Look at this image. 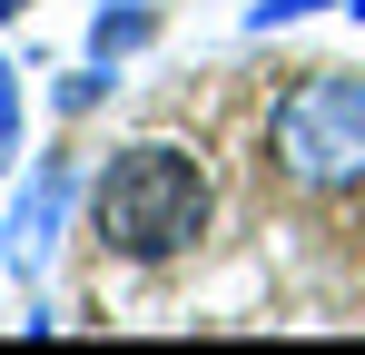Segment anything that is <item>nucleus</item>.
I'll list each match as a JSON object with an SVG mask.
<instances>
[{
    "instance_id": "1",
    "label": "nucleus",
    "mask_w": 365,
    "mask_h": 355,
    "mask_svg": "<svg viewBox=\"0 0 365 355\" xmlns=\"http://www.w3.org/2000/svg\"><path fill=\"white\" fill-rule=\"evenodd\" d=\"M207 237V168L187 158V148H119L109 168H99V247L109 257H138V267H158V257H187Z\"/></svg>"
},
{
    "instance_id": "3",
    "label": "nucleus",
    "mask_w": 365,
    "mask_h": 355,
    "mask_svg": "<svg viewBox=\"0 0 365 355\" xmlns=\"http://www.w3.org/2000/svg\"><path fill=\"white\" fill-rule=\"evenodd\" d=\"M60 207H69V168H60V158H40V178H30L20 207H10V267H40V257H50Z\"/></svg>"
},
{
    "instance_id": "2",
    "label": "nucleus",
    "mask_w": 365,
    "mask_h": 355,
    "mask_svg": "<svg viewBox=\"0 0 365 355\" xmlns=\"http://www.w3.org/2000/svg\"><path fill=\"white\" fill-rule=\"evenodd\" d=\"M267 158H277V178H297L316 197L356 187L365 178V79H346V69L297 79L277 99V118H267Z\"/></svg>"
},
{
    "instance_id": "4",
    "label": "nucleus",
    "mask_w": 365,
    "mask_h": 355,
    "mask_svg": "<svg viewBox=\"0 0 365 355\" xmlns=\"http://www.w3.org/2000/svg\"><path fill=\"white\" fill-rule=\"evenodd\" d=\"M128 40H148V10H109L99 20V50H128Z\"/></svg>"
},
{
    "instance_id": "5",
    "label": "nucleus",
    "mask_w": 365,
    "mask_h": 355,
    "mask_svg": "<svg viewBox=\"0 0 365 355\" xmlns=\"http://www.w3.org/2000/svg\"><path fill=\"white\" fill-rule=\"evenodd\" d=\"M10 138H20V89H10V69H0V158H10Z\"/></svg>"
},
{
    "instance_id": "7",
    "label": "nucleus",
    "mask_w": 365,
    "mask_h": 355,
    "mask_svg": "<svg viewBox=\"0 0 365 355\" xmlns=\"http://www.w3.org/2000/svg\"><path fill=\"white\" fill-rule=\"evenodd\" d=\"M356 20H365V0H356Z\"/></svg>"
},
{
    "instance_id": "6",
    "label": "nucleus",
    "mask_w": 365,
    "mask_h": 355,
    "mask_svg": "<svg viewBox=\"0 0 365 355\" xmlns=\"http://www.w3.org/2000/svg\"><path fill=\"white\" fill-rule=\"evenodd\" d=\"M10 10H30V0H0V20H10Z\"/></svg>"
}]
</instances>
